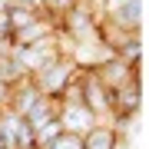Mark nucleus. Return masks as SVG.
<instances>
[{"label":"nucleus","instance_id":"f257e3e1","mask_svg":"<svg viewBox=\"0 0 149 149\" xmlns=\"http://www.w3.org/2000/svg\"><path fill=\"white\" fill-rule=\"evenodd\" d=\"M103 20H109L123 33H143L146 0H106L103 3Z\"/></svg>","mask_w":149,"mask_h":149},{"label":"nucleus","instance_id":"f03ea898","mask_svg":"<svg viewBox=\"0 0 149 149\" xmlns=\"http://www.w3.org/2000/svg\"><path fill=\"white\" fill-rule=\"evenodd\" d=\"M73 73H76L73 60H70V56H56L53 63H47L40 73H33L30 80H33V86L40 90V96H60V90L73 80Z\"/></svg>","mask_w":149,"mask_h":149},{"label":"nucleus","instance_id":"7ed1b4c3","mask_svg":"<svg viewBox=\"0 0 149 149\" xmlns=\"http://www.w3.org/2000/svg\"><path fill=\"white\" fill-rule=\"evenodd\" d=\"M80 86H83V103L93 113V119L109 126L113 123V103H109V93L103 90V83L96 80L93 70H80Z\"/></svg>","mask_w":149,"mask_h":149},{"label":"nucleus","instance_id":"20e7f679","mask_svg":"<svg viewBox=\"0 0 149 149\" xmlns=\"http://www.w3.org/2000/svg\"><path fill=\"white\" fill-rule=\"evenodd\" d=\"M109 56H113V47H106L100 37L73 43V53H70V60H73V66H76V70H96V66L106 63Z\"/></svg>","mask_w":149,"mask_h":149},{"label":"nucleus","instance_id":"39448f33","mask_svg":"<svg viewBox=\"0 0 149 149\" xmlns=\"http://www.w3.org/2000/svg\"><path fill=\"white\" fill-rule=\"evenodd\" d=\"M93 73H96V80L103 83V90H106V93H116L119 86H123V83H129L133 76H143V73H139V66L123 63L119 56H109L106 63H103V66H96Z\"/></svg>","mask_w":149,"mask_h":149},{"label":"nucleus","instance_id":"423d86ee","mask_svg":"<svg viewBox=\"0 0 149 149\" xmlns=\"http://www.w3.org/2000/svg\"><path fill=\"white\" fill-rule=\"evenodd\" d=\"M60 126H63V133H76L83 136L90 126H96L93 113L86 109V103H60V113H56Z\"/></svg>","mask_w":149,"mask_h":149},{"label":"nucleus","instance_id":"0eeeda50","mask_svg":"<svg viewBox=\"0 0 149 149\" xmlns=\"http://www.w3.org/2000/svg\"><path fill=\"white\" fill-rule=\"evenodd\" d=\"M37 100H40V90L33 86V80L27 76V80H20V83H13V86H10V103H7V109H10L13 116H20V119H23Z\"/></svg>","mask_w":149,"mask_h":149},{"label":"nucleus","instance_id":"6e6552de","mask_svg":"<svg viewBox=\"0 0 149 149\" xmlns=\"http://www.w3.org/2000/svg\"><path fill=\"white\" fill-rule=\"evenodd\" d=\"M56 33V23L53 20H47V17H37L33 23H27L23 30H17L13 37H10V43L13 47H30V43H40V40H47V37H53Z\"/></svg>","mask_w":149,"mask_h":149},{"label":"nucleus","instance_id":"1a4fd4ad","mask_svg":"<svg viewBox=\"0 0 149 149\" xmlns=\"http://www.w3.org/2000/svg\"><path fill=\"white\" fill-rule=\"evenodd\" d=\"M83 149H123V136L106 123H96L83 133Z\"/></svg>","mask_w":149,"mask_h":149},{"label":"nucleus","instance_id":"9d476101","mask_svg":"<svg viewBox=\"0 0 149 149\" xmlns=\"http://www.w3.org/2000/svg\"><path fill=\"white\" fill-rule=\"evenodd\" d=\"M56 113H60V100H56V96H40V100L30 106V113L23 116V123H27L33 133H37L43 123H50V119L56 116Z\"/></svg>","mask_w":149,"mask_h":149},{"label":"nucleus","instance_id":"9b49d317","mask_svg":"<svg viewBox=\"0 0 149 149\" xmlns=\"http://www.w3.org/2000/svg\"><path fill=\"white\" fill-rule=\"evenodd\" d=\"M20 80H27V70L20 66V60H17L13 53H0V83L13 86Z\"/></svg>","mask_w":149,"mask_h":149},{"label":"nucleus","instance_id":"f8f14e48","mask_svg":"<svg viewBox=\"0 0 149 149\" xmlns=\"http://www.w3.org/2000/svg\"><path fill=\"white\" fill-rule=\"evenodd\" d=\"M37 17H40V13H37V10H30V7H17V3H10V7H7V23H10V37H13L17 30H23L27 23H33Z\"/></svg>","mask_w":149,"mask_h":149},{"label":"nucleus","instance_id":"ddd939ff","mask_svg":"<svg viewBox=\"0 0 149 149\" xmlns=\"http://www.w3.org/2000/svg\"><path fill=\"white\" fill-rule=\"evenodd\" d=\"M60 133H63V126H60V119L53 116V119H50V123H43V126L37 129V133H33V146H40V149H47V146L53 143V139H56Z\"/></svg>","mask_w":149,"mask_h":149},{"label":"nucleus","instance_id":"4468645a","mask_svg":"<svg viewBox=\"0 0 149 149\" xmlns=\"http://www.w3.org/2000/svg\"><path fill=\"white\" fill-rule=\"evenodd\" d=\"M47 149H83V136H76V133H60Z\"/></svg>","mask_w":149,"mask_h":149},{"label":"nucleus","instance_id":"2eb2a0df","mask_svg":"<svg viewBox=\"0 0 149 149\" xmlns=\"http://www.w3.org/2000/svg\"><path fill=\"white\" fill-rule=\"evenodd\" d=\"M30 149H40V146H30Z\"/></svg>","mask_w":149,"mask_h":149}]
</instances>
